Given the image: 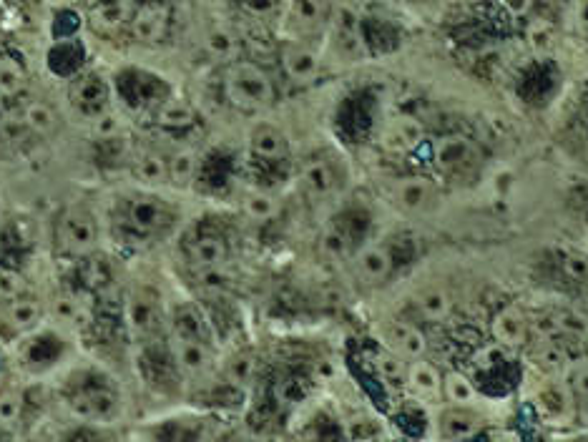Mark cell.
Masks as SVG:
<instances>
[{"label": "cell", "instance_id": "6da1fadb", "mask_svg": "<svg viewBox=\"0 0 588 442\" xmlns=\"http://www.w3.org/2000/svg\"><path fill=\"white\" fill-rule=\"evenodd\" d=\"M181 221L179 206L156 189H136L116 196L109 211V229L126 247H146L169 237Z\"/></svg>", "mask_w": 588, "mask_h": 442}, {"label": "cell", "instance_id": "7a4b0ae2", "mask_svg": "<svg viewBox=\"0 0 588 442\" xmlns=\"http://www.w3.org/2000/svg\"><path fill=\"white\" fill-rule=\"evenodd\" d=\"M58 397L81 425H111L124 407L114 377L93 365L68 370L58 385Z\"/></svg>", "mask_w": 588, "mask_h": 442}, {"label": "cell", "instance_id": "3957f363", "mask_svg": "<svg viewBox=\"0 0 588 442\" xmlns=\"http://www.w3.org/2000/svg\"><path fill=\"white\" fill-rule=\"evenodd\" d=\"M219 91L227 106L242 114H259L277 101V83L269 71L247 58H234L222 66Z\"/></svg>", "mask_w": 588, "mask_h": 442}, {"label": "cell", "instance_id": "277c9868", "mask_svg": "<svg viewBox=\"0 0 588 442\" xmlns=\"http://www.w3.org/2000/svg\"><path fill=\"white\" fill-rule=\"evenodd\" d=\"M53 247L61 257L81 259L93 257L101 247V221L86 201H68L53 221Z\"/></svg>", "mask_w": 588, "mask_h": 442}, {"label": "cell", "instance_id": "5b68a950", "mask_svg": "<svg viewBox=\"0 0 588 442\" xmlns=\"http://www.w3.org/2000/svg\"><path fill=\"white\" fill-rule=\"evenodd\" d=\"M181 259L191 272H204V269L227 267L232 262L234 244L227 227L219 219H199L194 221L181 237Z\"/></svg>", "mask_w": 588, "mask_h": 442}, {"label": "cell", "instance_id": "8992f818", "mask_svg": "<svg viewBox=\"0 0 588 442\" xmlns=\"http://www.w3.org/2000/svg\"><path fill=\"white\" fill-rule=\"evenodd\" d=\"M350 171L335 151H315L307 156L297 171V189L310 201H330L345 189Z\"/></svg>", "mask_w": 588, "mask_h": 442}, {"label": "cell", "instance_id": "52a82bcc", "mask_svg": "<svg viewBox=\"0 0 588 442\" xmlns=\"http://www.w3.org/2000/svg\"><path fill=\"white\" fill-rule=\"evenodd\" d=\"M114 86V98L131 111V114H154L156 106L169 96L174 88L166 83L164 76L151 73L146 68L126 66L111 81Z\"/></svg>", "mask_w": 588, "mask_h": 442}, {"label": "cell", "instance_id": "ba28073f", "mask_svg": "<svg viewBox=\"0 0 588 442\" xmlns=\"http://www.w3.org/2000/svg\"><path fill=\"white\" fill-rule=\"evenodd\" d=\"M483 149L465 134H445L433 144V166L440 179L450 184L473 181L483 169Z\"/></svg>", "mask_w": 588, "mask_h": 442}, {"label": "cell", "instance_id": "9c48e42d", "mask_svg": "<svg viewBox=\"0 0 588 442\" xmlns=\"http://www.w3.org/2000/svg\"><path fill=\"white\" fill-rule=\"evenodd\" d=\"M124 319L129 335L139 345H149V342H159V337H166V307L156 289H131L129 297H126Z\"/></svg>", "mask_w": 588, "mask_h": 442}, {"label": "cell", "instance_id": "30bf717a", "mask_svg": "<svg viewBox=\"0 0 588 442\" xmlns=\"http://www.w3.org/2000/svg\"><path fill=\"white\" fill-rule=\"evenodd\" d=\"M352 274L362 287H382L398 274V249L390 239H367L355 249L350 259Z\"/></svg>", "mask_w": 588, "mask_h": 442}, {"label": "cell", "instance_id": "8fae6325", "mask_svg": "<svg viewBox=\"0 0 588 442\" xmlns=\"http://www.w3.org/2000/svg\"><path fill=\"white\" fill-rule=\"evenodd\" d=\"M247 154L252 166L262 171H289L292 166V144L279 126L257 121L247 134Z\"/></svg>", "mask_w": 588, "mask_h": 442}, {"label": "cell", "instance_id": "7c38bea8", "mask_svg": "<svg viewBox=\"0 0 588 442\" xmlns=\"http://www.w3.org/2000/svg\"><path fill=\"white\" fill-rule=\"evenodd\" d=\"M68 103L78 116L91 121H101L109 114L114 103V86L111 78L98 71H81L68 83Z\"/></svg>", "mask_w": 588, "mask_h": 442}, {"label": "cell", "instance_id": "4fadbf2b", "mask_svg": "<svg viewBox=\"0 0 588 442\" xmlns=\"http://www.w3.org/2000/svg\"><path fill=\"white\" fill-rule=\"evenodd\" d=\"M367 239H370V214L365 209H342L325 227L322 247L330 257L350 259Z\"/></svg>", "mask_w": 588, "mask_h": 442}, {"label": "cell", "instance_id": "5bb4252c", "mask_svg": "<svg viewBox=\"0 0 588 442\" xmlns=\"http://www.w3.org/2000/svg\"><path fill=\"white\" fill-rule=\"evenodd\" d=\"M63 337L53 329L36 327L33 332L18 337V365L23 367L31 375H43V372H51L61 365L63 355H66V345H63Z\"/></svg>", "mask_w": 588, "mask_h": 442}, {"label": "cell", "instance_id": "9a60e30c", "mask_svg": "<svg viewBox=\"0 0 588 442\" xmlns=\"http://www.w3.org/2000/svg\"><path fill=\"white\" fill-rule=\"evenodd\" d=\"M279 66L284 78L294 86H315L325 73V58L310 41L287 38L279 46Z\"/></svg>", "mask_w": 588, "mask_h": 442}, {"label": "cell", "instance_id": "2e32d148", "mask_svg": "<svg viewBox=\"0 0 588 442\" xmlns=\"http://www.w3.org/2000/svg\"><path fill=\"white\" fill-rule=\"evenodd\" d=\"M166 340L214 342V324L194 299H176L166 307Z\"/></svg>", "mask_w": 588, "mask_h": 442}, {"label": "cell", "instance_id": "e0dca14e", "mask_svg": "<svg viewBox=\"0 0 588 442\" xmlns=\"http://www.w3.org/2000/svg\"><path fill=\"white\" fill-rule=\"evenodd\" d=\"M330 48L345 61L355 63L367 56L365 31H362V16L352 6L332 8L330 26H327Z\"/></svg>", "mask_w": 588, "mask_h": 442}, {"label": "cell", "instance_id": "ac0fdd59", "mask_svg": "<svg viewBox=\"0 0 588 442\" xmlns=\"http://www.w3.org/2000/svg\"><path fill=\"white\" fill-rule=\"evenodd\" d=\"M392 206L405 214H430L435 206L440 204V189L438 181L423 174H405L392 181L387 189Z\"/></svg>", "mask_w": 588, "mask_h": 442}, {"label": "cell", "instance_id": "d6986e66", "mask_svg": "<svg viewBox=\"0 0 588 442\" xmlns=\"http://www.w3.org/2000/svg\"><path fill=\"white\" fill-rule=\"evenodd\" d=\"M171 3L169 0H141L129 18V36L144 46H159L171 33Z\"/></svg>", "mask_w": 588, "mask_h": 442}, {"label": "cell", "instance_id": "ffe728a7", "mask_svg": "<svg viewBox=\"0 0 588 442\" xmlns=\"http://www.w3.org/2000/svg\"><path fill=\"white\" fill-rule=\"evenodd\" d=\"M533 407H536L538 417L548 425H571L576 417V397H573L571 387L563 382H543L533 392Z\"/></svg>", "mask_w": 588, "mask_h": 442}, {"label": "cell", "instance_id": "44dd1931", "mask_svg": "<svg viewBox=\"0 0 588 442\" xmlns=\"http://www.w3.org/2000/svg\"><path fill=\"white\" fill-rule=\"evenodd\" d=\"M490 335L506 350H523L531 342V314L521 304H506L490 319Z\"/></svg>", "mask_w": 588, "mask_h": 442}, {"label": "cell", "instance_id": "7402d4cb", "mask_svg": "<svg viewBox=\"0 0 588 442\" xmlns=\"http://www.w3.org/2000/svg\"><path fill=\"white\" fill-rule=\"evenodd\" d=\"M485 420L478 407L445 405L435 417V435L443 440H470V437L485 435Z\"/></svg>", "mask_w": 588, "mask_h": 442}, {"label": "cell", "instance_id": "603a6c76", "mask_svg": "<svg viewBox=\"0 0 588 442\" xmlns=\"http://www.w3.org/2000/svg\"><path fill=\"white\" fill-rule=\"evenodd\" d=\"M332 16V3L330 0H292V8H289V31L292 38H300V41H310V38L320 36L327 31Z\"/></svg>", "mask_w": 588, "mask_h": 442}, {"label": "cell", "instance_id": "cb8c5ba5", "mask_svg": "<svg viewBox=\"0 0 588 442\" xmlns=\"http://www.w3.org/2000/svg\"><path fill=\"white\" fill-rule=\"evenodd\" d=\"M425 141V129L415 116H395L385 121L377 144L390 156H408Z\"/></svg>", "mask_w": 588, "mask_h": 442}, {"label": "cell", "instance_id": "d4e9b609", "mask_svg": "<svg viewBox=\"0 0 588 442\" xmlns=\"http://www.w3.org/2000/svg\"><path fill=\"white\" fill-rule=\"evenodd\" d=\"M382 340H385L387 350H392L408 362L428 355V337L423 332V324H418L415 319H392V322H387V327L382 329Z\"/></svg>", "mask_w": 588, "mask_h": 442}, {"label": "cell", "instance_id": "484cf974", "mask_svg": "<svg viewBox=\"0 0 588 442\" xmlns=\"http://www.w3.org/2000/svg\"><path fill=\"white\" fill-rule=\"evenodd\" d=\"M405 390L420 405H438L443 400V372L425 357L410 360L405 370Z\"/></svg>", "mask_w": 588, "mask_h": 442}, {"label": "cell", "instance_id": "4316f807", "mask_svg": "<svg viewBox=\"0 0 588 442\" xmlns=\"http://www.w3.org/2000/svg\"><path fill=\"white\" fill-rule=\"evenodd\" d=\"M43 317H46V312H43L41 299L33 297L31 292H23L11 302L0 304V327H6L16 337L41 327Z\"/></svg>", "mask_w": 588, "mask_h": 442}, {"label": "cell", "instance_id": "83f0119b", "mask_svg": "<svg viewBox=\"0 0 588 442\" xmlns=\"http://www.w3.org/2000/svg\"><path fill=\"white\" fill-rule=\"evenodd\" d=\"M453 294L448 292V287H440V284H430V287H423L420 292L413 294L410 299V312H413V319L418 324H445L450 317H453Z\"/></svg>", "mask_w": 588, "mask_h": 442}, {"label": "cell", "instance_id": "f1b7e54d", "mask_svg": "<svg viewBox=\"0 0 588 442\" xmlns=\"http://www.w3.org/2000/svg\"><path fill=\"white\" fill-rule=\"evenodd\" d=\"M214 422L207 415H171L149 422L144 435L166 437V440H199V437H214Z\"/></svg>", "mask_w": 588, "mask_h": 442}, {"label": "cell", "instance_id": "f546056e", "mask_svg": "<svg viewBox=\"0 0 588 442\" xmlns=\"http://www.w3.org/2000/svg\"><path fill=\"white\" fill-rule=\"evenodd\" d=\"M151 121H154L159 129L179 134V131H191L199 124V111H196V106L189 98L171 91L169 96L156 106V111L151 114Z\"/></svg>", "mask_w": 588, "mask_h": 442}, {"label": "cell", "instance_id": "4dcf8cb0", "mask_svg": "<svg viewBox=\"0 0 588 442\" xmlns=\"http://www.w3.org/2000/svg\"><path fill=\"white\" fill-rule=\"evenodd\" d=\"M129 171L144 189L169 184V161L156 149H136L129 156Z\"/></svg>", "mask_w": 588, "mask_h": 442}, {"label": "cell", "instance_id": "1f68e13d", "mask_svg": "<svg viewBox=\"0 0 588 442\" xmlns=\"http://www.w3.org/2000/svg\"><path fill=\"white\" fill-rule=\"evenodd\" d=\"M83 58H86V51H83V43L76 36L56 38L51 53H48V68H51L53 76L71 81L76 73L83 71Z\"/></svg>", "mask_w": 588, "mask_h": 442}, {"label": "cell", "instance_id": "d6a6232c", "mask_svg": "<svg viewBox=\"0 0 588 442\" xmlns=\"http://www.w3.org/2000/svg\"><path fill=\"white\" fill-rule=\"evenodd\" d=\"M528 345H533V362L546 375H563L573 360L571 350H568L571 345L566 340H561V337H553V340H531Z\"/></svg>", "mask_w": 588, "mask_h": 442}, {"label": "cell", "instance_id": "836d02e7", "mask_svg": "<svg viewBox=\"0 0 588 442\" xmlns=\"http://www.w3.org/2000/svg\"><path fill=\"white\" fill-rule=\"evenodd\" d=\"M28 81H31V73L23 58H18L16 53L0 51V103L16 101L18 96H23Z\"/></svg>", "mask_w": 588, "mask_h": 442}, {"label": "cell", "instance_id": "e575fe53", "mask_svg": "<svg viewBox=\"0 0 588 442\" xmlns=\"http://www.w3.org/2000/svg\"><path fill=\"white\" fill-rule=\"evenodd\" d=\"M443 397L448 405H463V407H478L483 390L478 382L463 370H448L443 372Z\"/></svg>", "mask_w": 588, "mask_h": 442}, {"label": "cell", "instance_id": "d590c367", "mask_svg": "<svg viewBox=\"0 0 588 442\" xmlns=\"http://www.w3.org/2000/svg\"><path fill=\"white\" fill-rule=\"evenodd\" d=\"M136 3L131 0H104L91 13V23L98 33H116L129 26L131 11Z\"/></svg>", "mask_w": 588, "mask_h": 442}, {"label": "cell", "instance_id": "8d00e7d4", "mask_svg": "<svg viewBox=\"0 0 588 442\" xmlns=\"http://www.w3.org/2000/svg\"><path fill=\"white\" fill-rule=\"evenodd\" d=\"M23 126H26L31 134L41 136V139H48L58 131L61 126V116H58L56 108L48 101H28L21 111Z\"/></svg>", "mask_w": 588, "mask_h": 442}, {"label": "cell", "instance_id": "74e56055", "mask_svg": "<svg viewBox=\"0 0 588 442\" xmlns=\"http://www.w3.org/2000/svg\"><path fill=\"white\" fill-rule=\"evenodd\" d=\"M169 161V184L176 189H189L202 171V156L194 149H176L174 154L166 156Z\"/></svg>", "mask_w": 588, "mask_h": 442}, {"label": "cell", "instance_id": "f35d334b", "mask_svg": "<svg viewBox=\"0 0 588 442\" xmlns=\"http://www.w3.org/2000/svg\"><path fill=\"white\" fill-rule=\"evenodd\" d=\"M405 370H408V360H403L400 355H395L392 350H387V347L377 350L375 372L387 387L405 390Z\"/></svg>", "mask_w": 588, "mask_h": 442}, {"label": "cell", "instance_id": "ab89813d", "mask_svg": "<svg viewBox=\"0 0 588 442\" xmlns=\"http://www.w3.org/2000/svg\"><path fill=\"white\" fill-rule=\"evenodd\" d=\"M563 380L571 387L573 397H576V405L588 407V357L571 360V365L563 372Z\"/></svg>", "mask_w": 588, "mask_h": 442}, {"label": "cell", "instance_id": "60d3db41", "mask_svg": "<svg viewBox=\"0 0 588 442\" xmlns=\"http://www.w3.org/2000/svg\"><path fill=\"white\" fill-rule=\"evenodd\" d=\"M558 267L571 284H588V254L576 252V249H563L558 254Z\"/></svg>", "mask_w": 588, "mask_h": 442}, {"label": "cell", "instance_id": "b9f144b4", "mask_svg": "<svg viewBox=\"0 0 588 442\" xmlns=\"http://www.w3.org/2000/svg\"><path fill=\"white\" fill-rule=\"evenodd\" d=\"M207 48L214 58L224 63L239 58V38L229 28H217V31L209 33Z\"/></svg>", "mask_w": 588, "mask_h": 442}, {"label": "cell", "instance_id": "7bdbcfd3", "mask_svg": "<svg viewBox=\"0 0 588 442\" xmlns=\"http://www.w3.org/2000/svg\"><path fill=\"white\" fill-rule=\"evenodd\" d=\"M526 38H528V46L538 53H548L553 46H556V31H553V26L548 21L528 23Z\"/></svg>", "mask_w": 588, "mask_h": 442}, {"label": "cell", "instance_id": "ee69618b", "mask_svg": "<svg viewBox=\"0 0 588 442\" xmlns=\"http://www.w3.org/2000/svg\"><path fill=\"white\" fill-rule=\"evenodd\" d=\"M244 211H247L249 219L254 221H269L277 216V201L267 194V191H257V194L247 196V204H244Z\"/></svg>", "mask_w": 588, "mask_h": 442}, {"label": "cell", "instance_id": "f6af8a7d", "mask_svg": "<svg viewBox=\"0 0 588 442\" xmlns=\"http://www.w3.org/2000/svg\"><path fill=\"white\" fill-rule=\"evenodd\" d=\"M23 292H28L26 279L18 272H13V269L0 267V304L11 302V299H16Z\"/></svg>", "mask_w": 588, "mask_h": 442}, {"label": "cell", "instance_id": "bcb514c9", "mask_svg": "<svg viewBox=\"0 0 588 442\" xmlns=\"http://www.w3.org/2000/svg\"><path fill=\"white\" fill-rule=\"evenodd\" d=\"M23 407H26V397L21 392H6L0 395V422L3 425H13L23 417Z\"/></svg>", "mask_w": 588, "mask_h": 442}, {"label": "cell", "instance_id": "7dc6e473", "mask_svg": "<svg viewBox=\"0 0 588 442\" xmlns=\"http://www.w3.org/2000/svg\"><path fill=\"white\" fill-rule=\"evenodd\" d=\"M511 18H526L531 16L536 0H498Z\"/></svg>", "mask_w": 588, "mask_h": 442}, {"label": "cell", "instance_id": "c3c4849f", "mask_svg": "<svg viewBox=\"0 0 588 442\" xmlns=\"http://www.w3.org/2000/svg\"><path fill=\"white\" fill-rule=\"evenodd\" d=\"M583 161L588 164V141H586V146H583Z\"/></svg>", "mask_w": 588, "mask_h": 442}, {"label": "cell", "instance_id": "681fc988", "mask_svg": "<svg viewBox=\"0 0 588 442\" xmlns=\"http://www.w3.org/2000/svg\"><path fill=\"white\" fill-rule=\"evenodd\" d=\"M583 114L588 116V96H586V101H583Z\"/></svg>", "mask_w": 588, "mask_h": 442}, {"label": "cell", "instance_id": "f907efd6", "mask_svg": "<svg viewBox=\"0 0 588 442\" xmlns=\"http://www.w3.org/2000/svg\"><path fill=\"white\" fill-rule=\"evenodd\" d=\"M0 33H3V21H0Z\"/></svg>", "mask_w": 588, "mask_h": 442}, {"label": "cell", "instance_id": "816d5d0a", "mask_svg": "<svg viewBox=\"0 0 588 442\" xmlns=\"http://www.w3.org/2000/svg\"><path fill=\"white\" fill-rule=\"evenodd\" d=\"M0 370H3V360H0Z\"/></svg>", "mask_w": 588, "mask_h": 442}]
</instances>
